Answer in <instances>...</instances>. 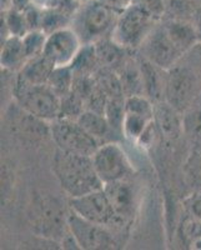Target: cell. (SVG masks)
<instances>
[{
    "label": "cell",
    "instance_id": "cell-24",
    "mask_svg": "<svg viewBox=\"0 0 201 250\" xmlns=\"http://www.w3.org/2000/svg\"><path fill=\"white\" fill-rule=\"evenodd\" d=\"M95 79L108 98H125L119 75L115 69L100 68L95 73Z\"/></svg>",
    "mask_w": 201,
    "mask_h": 250
},
{
    "label": "cell",
    "instance_id": "cell-15",
    "mask_svg": "<svg viewBox=\"0 0 201 250\" xmlns=\"http://www.w3.org/2000/svg\"><path fill=\"white\" fill-rule=\"evenodd\" d=\"M140 66H141L142 80H144L145 95L153 103H159L165 100L166 91L167 71L160 66L155 65L151 62L139 57Z\"/></svg>",
    "mask_w": 201,
    "mask_h": 250
},
{
    "label": "cell",
    "instance_id": "cell-17",
    "mask_svg": "<svg viewBox=\"0 0 201 250\" xmlns=\"http://www.w3.org/2000/svg\"><path fill=\"white\" fill-rule=\"evenodd\" d=\"M167 34L170 35L175 45L182 53H187L198 45L199 31L194 23H190L185 19H170L164 24Z\"/></svg>",
    "mask_w": 201,
    "mask_h": 250
},
{
    "label": "cell",
    "instance_id": "cell-14",
    "mask_svg": "<svg viewBox=\"0 0 201 250\" xmlns=\"http://www.w3.org/2000/svg\"><path fill=\"white\" fill-rule=\"evenodd\" d=\"M154 123L159 134L167 140H176L184 134L182 113L166 100L154 103Z\"/></svg>",
    "mask_w": 201,
    "mask_h": 250
},
{
    "label": "cell",
    "instance_id": "cell-27",
    "mask_svg": "<svg viewBox=\"0 0 201 250\" xmlns=\"http://www.w3.org/2000/svg\"><path fill=\"white\" fill-rule=\"evenodd\" d=\"M86 110V104L79 94L74 90L64 94L60 97V114L59 118L78 120L79 117Z\"/></svg>",
    "mask_w": 201,
    "mask_h": 250
},
{
    "label": "cell",
    "instance_id": "cell-29",
    "mask_svg": "<svg viewBox=\"0 0 201 250\" xmlns=\"http://www.w3.org/2000/svg\"><path fill=\"white\" fill-rule=\"evenodd\" d=\"M73 18L68 17L62 12L58 10L51 6H43V18H41V30H44L46 34H51L54 31L60 29L68 28L71 25Z\"/></svg>",
    "mask_w": 201,
    "mask_h": 250
},
{
    "label": "cell",
    "instance_id": "cell-4",
    "mask_svg": "<svg viewBox=\"0 0 201 250\" xmlns=\"http://www.w3.org/2000/svg\"><path fill=\"white\" fill-rule=\"evenodd\" d=\"M14 98L18 105L30 117L53 122L60 114V97L48 84H28L17 79Z\"/></svg>",
    "mask_w": 201,
    "mask_h": 250
},
{
    "label": "cell",
    "instance_id": "cell-11",
    "mask_svg": "<svg viewBox=\"0 0 201 250\" xmlns=\"http://www.w3.org/2000/svg\"><path fill=\"white\" fill-rule=\"evenodd\" d=\"M81 46L79 35L71 26H68L48 35L43 54L54 62L55 66H66L70 65Z\"/></svg>",
    "mask_w": 201,
    "mask_h": 250
},
{
    "label": "cell",
    "instance_id": "cell-6",
    "mask_svg": "<svg viewBox=\"0 0 201 250\" xmlns=\"http://www.w3.org/2000/svg\"><path fill=\"white\" fill-rule=\"evenodd\" d=\"M49 131L58 149L80 155L93 156L101 143L82 128L78 120L58 118L53 120Z\"/></svg>",
    "mask_w": 201,
    "mask_h": 250
},
{
    "label": "cell",
    "instance_id": "cell-30",
    "mask_svg": "<svg viewBox=\"0 0 201 250\" xmlns=\"http://www.w3.org/2000/svg\"><path fill=\"white\" fill-rule=\"evenodd\" d=\"M24 49H25V54L28 59L35 58L38 55H41L44 53V48H45L46 39H48V34L41 29L38 30H29L23 38Z\"/></svg>",
    "mask_w": 201,
    "mask_h": 250
},
{
    "label": "cell",
    "instance_id": "cell-2",
    "mask_svg": "<svg viewBox=\"0 0 201 250\" xmlns=\"http://www.w3.org/2000/svg\"><path fill=\"white\" fill-rule=\"evenodd\" d=\"M201 98V54L185 53L167 71L165 100L184 114Z\"/></svg>",
    "mask_w": 201,
    "mask_h": 250
},
{
    "label": "cell",
    "instance_id": "cell-7",
    "mask_svg": "<svg viewBox=\"0 0 201 250\" xmlns=\"http://www.w3.org/2000/svg\"><path fill=\"white\" fill-rule=\"evenodd\" d=\"M98 175L104 184L116 180L129 179L133 167L119 143L106 142L100 145L91 156Z\"/></svg>",
    "mask_w": 201,
    "mask_h": 250
},
{
    "label": "cell",
    "instance_id": "cell-22",
    "mask_svg": "<svg viewBox=\"0 0 201 250\" xmlns=\"http://www.w3.org/2000/svg\"><path fill=\"white\" fill-rule=\"evenodd\" d=\"M70 68L74 75H95L100 69V64L94 43L82 44L77 57L71 62Z\"/></svg>",
    "mask_w": 201,
    "mask_h": 250
},
{
    "label": "cell",
    "instance_id": "cell-13",
    "mask_svg": "<svg viewBox=\"0 0 201 250\" xmlns=\"http://www.w3.org/2000/svg\"><path fill=\"white\" fill-rule=\"evenodd\" d=\"M35 220L44 236H61L60 234L64 233V229H69L68 214L64 216V211L54 200H40L38 203Z\"/></svg>",
    "mask_w": 201,
    "mask_h": 250
},
{
    "label": "cell",
    "instance_id": "cell-36",
    "mask_svg": "<svg viewBox=\"0 0 201 250\" xmlns=\"http://www.w3.org/2000/svg\"><path fill=\"white\" fill-rule=\"evenodd\" d=\"M194 25L198 29L199 34H201V8H199L195 13H194Z\"/></svg>",
    "mask_w": 201,
    "mask_h": 250
},
{
    "label": "cell",
    "instance_id": "cell-23",
    "mask_svg": "<svg viewBox=\"0 0 201 250\" xmlns=\"http://www.w3.org/2000/svg\"><path fill=\"white\" fill-rule=\"evenodd\" d=\"M104 115L110 126L111 135L124 138L122 125L125 119V98H109Z\"/></svg>",
    "mask_w": 201,
    "mask_h": 250
},
{
    "label": "cell",
    "instance_id": "cell-37",
    "mask_svg": "<svg viewBox=\"0 0 201 250\" xmlns=\"http://www.w3.org/2000/svg\"><path fill=\"white\" fill-rule=\"evenodd\" d=\"M10 8H12V0H1V9H3V12Z\"/></svg>",
    "mask_w": 201,
    "mask_h": 250
},
{
    "label": "cell",
    "instance_id": "cell-12",
    "mask_svg": "<svg viewBox=\"0 0 201 250\" xmlns=\"http://www.w3.org/2000/svg\"><path fill=\"white\" fill-rule=\"evenodd\" d=\"M104 190L113 205L116 215L124 220L131 219L135 214L136 195L129 179L116 180L104 184Z\"/></svg>",
    "mask_w": 201,
    "mask_h": 250
},
{
    "label": "cell",
    "instance_id": "cell-18",
    "mask_svg": "<svg viewBox=\"0 0 201 250\" xmlns=\"http://www.w3.org/2000/svg\"><path fill=\"white\" fill-rule=\"evenodd\" d=\"M55 69L54 62H51L45 55H38L25 62L23 68L18 71L17 79L21 80L28 84H48L51 73Z\"/></svg>",
    "mask_w": 201,
    "mask_h": 250
},
{
    "label": "cell",
    "instance_id": "cell-3",
    "mask_svg": "<svg viewBox=\"0 0 201 250\" xmlns=\"http://www.w3.org/2000/svg\"><path fill=\"white\" fill-rule=\"evenodd\" d=\"M118 18L119 13L99 0H90L80 6L70 26L79 35L82 44L95 43L102 38L111 37Z\"/></svg>",
    "mask_w": 201,
    "mask_h": 250
},
{
    "label": "cell",
    "instance_id": "cell-1",
    "mask_svg": "<svg viewBox=\"0 0 201 250\" xmlns=\"http://www.w3.org/2000/svg\"><path fill=\"white\" fill-rule=\"evenodd\" d=\"M51 169L69 198H77L104 187L91 156L57 149L51 162Z\"/></svg>",
    "mask_w": 201,
    "mask_h": 250
},
{
    "label": "cell",
    "instance_id": "cell-28",
    "mask_svg": "<svg viewBox=\"0 0 201 250\" xmlns=\"http://www.w3.org/2000/svg\"><path fill=\"white\" fill-rule=\"evenodd\" d=\"M74 71L70 65L66 66H55L48 80V85L50 86L55 93L62 97L64 94L69 93L73 89L74 83Z\"/></svg>",
    "mask_w": 201,
    "mask_h": 250
},
{
    "label": "cell",
    "instance_id": "cell-20",
    "mask_svg": "<svg viewBox=\"0 0 201 250\" xmlns=\"http://www.w3.org/2000/svg\"><path fill=\"white\" fill-rule=\"evenodd\" d=\"M28 60L24 49L23 39L19 37H9L1 43L0 64L6 70H18L23 68Z\"/></svg>",
    "mask_w": 201,
    "mask_h": 250
},
{
    "label": "cell",
    "instance_id": "cell-38",
    "mask_svg": "<svg viewBox=\"0 0 201 250\" xmlns=\"http://www.w3.org/2000/svg\"><path fill=\"white\" fill-rule=\"evenodd\" d=\"M78 1H80L81 4H84V3H88V1H90V0H78Z\"/></svg>",
    "mask_w": 201,
    "mask_h": 250
},
{
    "label": "cell",
    "instance_id": "cell-34",
    "mask_svg": "<svg viewBox=\"0 0 201 250\" xmlns=\"http://www.w3.org/2000/svg\"><path fill=\"white\" fill-rule=\"evenodd\" d=\"M99 1H101L102 4L111 8L119 14L133 4V0H99Z\"/></svg>",
    "mask_w": 201,
    "mask_h": 250
},
{
    "label": "cell",
    "instance_id": "cell-26",
    "mask_svg": "<svg viewBox=\"0 0 201 250\" xmlns=\"http://www.w3.org/2000/svg\"><path fill=\"white\" fill-rule=\"evenodd\" d=\"M182 124L185 135L201 143V98L182 114Z\"/></svg>",
    "mask_w": 201,
    "mask_h": 250
},
{
    "label": "cell",
    "instance_id": "cell-35",
    "mask_svg": "<svg viewBox=\"0 0 201 250\" xmlns=\"http://www.w3.org/2000/svg\"><path fill=\"white\" fill-rule=\"evenodd\" d=\"M34 3V0H12V8L24 12L29 5Z\"/></svg>",
    "mask_w": 201,
    "mask_h": 250
},
{
    "label": "cell",
    "instance_id": "cell-5",
    "mask_svg": "<svg viewBox=\"0 0 201 250\" xmlns=\"http://www.w3.org/2000/svg\"><path fill=\"white\" fill-rule=\"evenodd\" d=\"M159 20L140 6L131 4L118 18L111 38L128 50H136L142 45Z\"/></svg>",
    "mask_w": 201,
    "mask_h": 250
},
{
    "label": "cell",
    "instance_id": "cell-31",
    "mask_svg": "<svg viewBox=\"0 0 201 250\" xmlns=\"http://www.w3.org/2000/svg\"><path fill=\"white\" fill-rule=\"evenodd\" d=\"M185 176L194 190H201V148L196 149L187 159L185 164Z\"/></svg>",
    "mask_w": 201,
    "mask_h": 250
},
{
    "label": "cell",
    "instance_id": "cell-32",
    "mask_svg": "<svg viewBox=\"0 0 201 250\" xmlns=\"http://www.w3.org/2000/svg\"><path fill=\"white\" fill-rule=\"evenodd\" d=\"M133 4L144 9L156 20L161 19L166 10V0H133Z\"/></svg>",
    "mask_w": 201,
    "mask_h": 250
},
{
    "label": "cell",
    "instance_id": "cell-9",
    "mask_svg": "<svg viewBox=\"0 0 201 250\" xmlns=\"http://www.w3.org/2000/svg\"><path fill=\"white\" fill-rule=\"evenodd\" d=\"M69 209L86 220L105 227L122 222L116 215L113 205L105 193L104 187L77 198H69Z\"/></svg>",
    "mask_w": 201,
    "mask_h": 250
},
{
    "label": "cell",
    "instance_id": "cell-25",
    "mask_svg": "<svg viewBox=\"0 0 201 250\" xmlns=\"http://www.w3.org/2000/svg\"><path fill=\"white\" fill-rule=\"evenodd\" d=\"M153 118L145 117L136 113H128L125 111V119L124 125H122V134H124L125 139L130 140V142H138L139 138L141 137L145 129L149 126Z\"/></svg>",
    "mask_w": 201,
    "mask_h": 250
},
{
    "label": "cell",
    "instance_id": "cell-16",
    "mask_svg": "<svg viewBox=\"0 0 201 250\" xmlns=\"http://www.w3.org/2000/svg\"><path fill=\"white\" fill-rule=\"evenodd\" d=\"M115 70L119 75L125 98L133 97V95H145L139 57L135 58L128 55V58Z\"/></svg>",
    "mask_w": 201,
    "mask_h": 250
},
{
    "label": "cell",
    "instance_id": "cell-19",
    "mask_svg": "<svg viewBox=\"0 0 201 250\" xmlns=\"http://www.w3.org/2000/svg\"><path fill=\"white\" fill-rule=\"evenodd\" d=\"M94 45L97 50L100 68L116 69L128 58V53L130 51L119 43H116L111 37L102 38L95 42Z\"/></svg>",
    "mask_w": 201,
    "mask_h": 250
},
{
    "label": "cell",
    "instance_id": "cell-33",
    "mask_svg": "<svg viewBox=\"0 0 201 250\" xmlns=\"http://www.w3.org/2000/svg\"><path fill=\"white\" fill-rule=\"evenodd\" d=\"M185 208L190 216L201 220V190H195L185 199Z\"/></svg>",
    "mask_w": 201,
    "mask_h": 250
},
{
    "label": "cell",
    "instance_id": "cell-10",
    "mask_svg": "<svg viewBox=\"0 0 201 250\" xmlns=\"http://www.w3.org/2000/svg\"><path fill=\"white\" fill-rule=\"evenodd\" d=\"M139 49L142 58L165 70H170L184 55L167 34L164 24H156Z\"/></svg>",
    "mask_w": 201,
    "mask_h": 250
},
{
    "label": "cell",
    "instance_id": "cell-8",
    "mask_svg": "<svg viewBox=\"0 0 201 250\" xmlns=\"http://www.w3.org/2000/svg\"><path fill=\"white\" fill-rule=\"evenodd\" d=\"M68 227L79 245V249L106 250L118 247V243L108 227L86 220L73 210L68 213Z\"/></svg>",
    "mask_w": 201,
    "mask_h": 250
},
{
    "label": "cell",
    "instance_id": "cell-21",
    "mask_svg": "<svg viewBox=\"0 0 201 250\" xmlns=\"http://www.w3.org/2000/svg\"><path fill=\"white\" fill-rule=\"evenodd\" d=\"M79 124L81 125L82 128L85 129L91 137H94L100 143H106L110 139L111 131L109 123L105 118L104 114L97 113V111L89 110L86 109L84 113L81 114L78 119Z\"/></svg>",
    "mask_w": 201,
    "mask_h": 250
}]
</instances>
